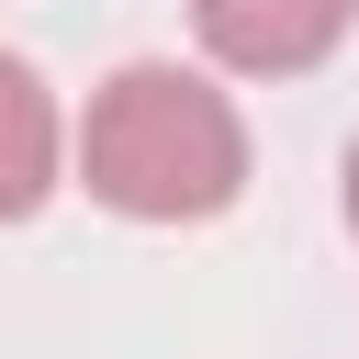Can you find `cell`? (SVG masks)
Returning <instances> with one entry per match:
<instances>
[{
  "label": "cell",
  "instance_id": "obj_4",
  "mask_svg": "<svg viewBox=\"0 0 359 359\" xmlns=\"http://www.w3.org/2000/svg\"><path fill=\"white\" fill-rule=\"evenodd\" d=\"M348 236H359V146H348Z\"/></svg>",
  "mask_w": 359,
  "mask_h": 359
},
{
  "label": "cell",
  "instance_id": "obj_1",
  "mask_svg": "<svg viewBox=\"0 0 359 359\" xmlns=\"http://www.w3.org/2000/svg\"><path fill=\"white\" fill-rule=\"evenodd\" d=\"M79 180H90V202H112L135 224H202L247 191V123L202 67L135 56L79 112Z\"/></svg>",
  "mask_w": 359,
  "mask_h": 359
},
{
  "label": "cell",
  "instance_id": "obj_2",
  "mask_svg": "<svg viewBox=\"0 0 359 359\" xmlns=\"http://www.w3.org/2000/svg\"><path fill=\"white\" fill-rule=\"evenodd\" d=\"M348 11H359V0H191V34H202V56L236 67V79H303V67L337 56Z\"/></svg>",
  "mask_w": 359,
  "mask_h": 359
},
{
  "label": "cell",
  "instance_id": "obj_3",
  "mask_svg": "<svg viewBox=\"0 0 359 359\" xmlns=\"http://www.w3.org/2000/svg\"><path fill=\"white\" fill-rule=\"evenodd\" d=\"M56 168H67V123H56V101H45V79H34L22 56H0V224H22V213H45V191H56Z\"/></svg>",
  "mask_w": 359,
  "mask_h": 359
}]
</instances>
